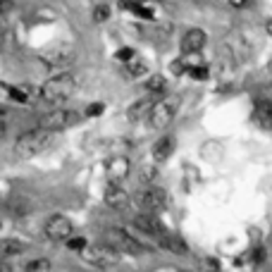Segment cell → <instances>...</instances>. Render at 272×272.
<instances>
[{
  "label": "cell",
  "instance_id": "obj_17",
  "mask_svg": "<svg viewBox=\"0 0 272 272\" xmlns=\"http://www.w3.org/2000/svg\"><path fill=\"white\" fill-rule=\"evenodd\" d=\"M146 91L151 96H163L165 91H167V79H165L163 74H151L146 79Z\"/></svg>",
  "mask_w": 272,
  "mask_h": 272
},
{
  "label": "cell",
  "instance_id": "obj_12",
  "mask_svg": "<svg viewBox=\"0 0 272 272\" xmlns=\"http://www.w3.org/2000/svg\"><path fill=\"white\" fill-rule=\"evenodd\" d=\"M208 36H206V31L203 29H189L184 36H181V53L184 55H196L198 50H203V45H206Z\"/></svg>",
  "mask_w": 272,
  "mask_h": 272
},
{
  "label": "cell",
  "instance_id": "obj_26",
  "mask_svg": "<svg viewBox=\"0 0 272 272\" xmlns=\"http://www.w3.org/2000/svg\"><path fill=\"white\" fill-rule=\"evenodd\" d=\"M158 177V170H155L153 165H144L141 167V181H144L146 186H151V181Z\"/></svg>",
  "mask_w": 272,
  "mask_h": 272
},
{
  "label": "cell",
  "instance_id": "obj_9",
  "mask_svg": "<svg viewBox=\"0 0 272 272\" xmlns=\"http://www.w3.org/2000/svg\"><path fill=\"white\" fill-rule=\"evenodd\" d=\"M43 234L50 241H70L72 239V220L64 215H50L43 225Z\"/></svg>",
  "mask_w": 272,
  "mask_h": 272
},
{
  "label": "cell",
  "instance_id": "obj_5",
  "mask_svg": "<svg viewBox=\"0 0 272 272\" xmlns=\"http://www.w3.org/2000/svg\"><path fill=\"white\" fill-rule=\"evenodd\" d=\"M82 255H84V260L89 265H93L96 270H112L119 260V253H115L105 244H89Z\"/></svg>",
  "mask_w": 272,
  "mask_h": 272
},
{
  "label": "cell",
  "instance_id": "obj_35",
  "mask_svg": "<svg viewBox=\"0 0 272 272\" xmlns=\"http://www.w3.org/2000/svg\"><path fill=\"white\" fill-rule=\"evenodd\" d=\"M5 41V24H3V19H0V43Z\"/></svg>",
  "mask_w": 272,
  "mask_h": 272
},
{
  "label": "cell",
  "instance_id": "obj_4",
  "mask_svg": "<svg viewBox=\"0 0 272 272\" xmlns=\"http://www.w3.org/2000/svg\"><path fill=\"white\" fill-rule=\"evenodd\" d=\"M134 203L144 210L146 215H155L167 206V193L158 186H144L134 193Z\"/></svg>",
  "mask_w": 272,
  "mask_h": 272
},
{
  "label": "cell",
  "instance_id": "obj_6",
  "mask_svg": "<svg viewBox=\"0 0 272 272\" xmlns=\"http://www.w3.org/2000/svg\"><path fill=\"white\" fill-rule=\"evenodd\" d=\"M177 108H179V98H174V96L158 100L153 105V110H151V115H148V124L153 129L170 127V122H172L174 115H177Z\"/></svg>",
  "mask_w": 272,
  "mask_h": 272
},
{
  "label": "cell",
  "instance_id": "obj_7",
  "mask_svg": "<svg viewBox=\"0 0 272 272\" xmlns=\"http://www.w3.org/2000/svg\"><path fill=\"white\" fill-rule=\"evenodd\" d=\"M103 239H105V246L112 248L115 253H139L141 251V244L124 229H105Z\"/></svg>",
  "mask_w": 272,
  "mask_h": 272
},
{
  "label": "cell",
  "instance_id": "obj_25",
  "mask_svg": "<svg viewBox=\"0 0 272 272\" xmlns=\"http://www.w3.org/2000/svg\"><path fill=\"white\" fill-rule=\"evenodd\" d=\"M86 246H89V241H86L84 236H72V239L67 241V248H70V251H79V253L86 251Z\"/></svg>",
  "mask_w": 272,
  "mask_h": 272
},
{
  "label": "cell",
  "instance_id": "obj_29",
  "mask_svg": "<svg viewBox=\"0 0 272 272\" xmlns=\"http://www.w3.org/2000/svg\"><path fill=\"white\" fill-rule=\"evenodd\" d=\"M103 110H105L103 103H91L86 108V117H98V115H103Z\"/></svg>",
  "mask_w": 272,
  "mask_h": 272
},
{
  "label": "cell",
  "instance_id": "obj_8",
  "mask_svg": "<svg viewBox=\"0 0 272 272\" xmlns=\"http://www.w3.org/2000/svg\"><path fill=\"white\" fill-rule=\"evenodd\" d=\"M41 57V62L45 67H50V70H64V67H70V64L77 60V50H74L72 45H55V48H48L43 53L38 55Z\"/></svg>",
  "mask_w": 272,
  "mask_h": 272
},
{
  "label": "cell",
  "instance_id": "obj_33",
  "mask_svg": "<svg viewBox=\"0 0 272 272\" xmlns=\"http://www.w3.org/2000/svg\"><path fill=\"white\" fill-rule=\"evenodd\" d=\"M5 134H8V122H5V117L0 115V139H3Z\"/></svg>",
  "mask_w": 272,
  "mask_h": 272
},
{
  "label": "cell",
  "instance_id": "obj_20",
  "mask_svg": "<svg viewBox=\"0 0 272 272\" xmlns=\"http://www.w3.org/2000/svg\"><path fill=\"white\" fill-rule=\"evenodd\" d=\"M158 244L163 246V248H167V251H174V253H186V246L181 244L179 239H174V236L170 234H165L158 239Z\"/></svg>",
  "mask_w": 272,
  "mask_h": 272
},
{
  "label": "cell",
  "instance_id": "obj_36",
  "mask_svg": "<svg viewBox=\"0 0 272 272\" xmlns=\"http://www.w3.org/2000/svg\"><path fill=\"white\" fill-rule=\"evenodd\" d=\"M0 272H12V267H10L8 263H3V260H0Z\"/></svg>",
  "mask_w": 272,
  "mask_h": 272
},
{
  "label": "cell",
  "instance_id": "obj_23",
  "mask_svg": "<svg viewBox=\"0 0 272 272\" xmlns=\"http://www.w3.org/2000/svg\"><path fill=\"white\" fill-rule=\"evenodd\" d=\"M24 272H50V260L48 258H34L24 265Z\"/></svg>",
  "mask_w": 272,
  "mask_h": 272
},
{
  "label": "cell",
  "instance_id": "obj_37",
  "mask_svg": "<svg viewBox=\"0 0 272 272\" xmlns=\"http://www.w3.org/2000/svg\"><path fill=\"white\" fill-rule=\"evenodd\" d=\"M265 31H267V34H270V36H272V17L267 19V22H265Z\"/></svg>",
  "mask_w": 272,
  "mask_h": 272
},
{
  "label": "cell",
  "instance_id": "obj_28",
  "mask_svg": "<svg viewBox=\"0 0 272 272\" xmlns=\"http://www.w3.org/2000/svg\"><path fill=\"white\" fill-rule=\"evenodd\" d=\"M134 57H136L134 48H119L117 50V60H122V62H131Z\"/></svg>",
  "mask_w": 272,
  "mask_h": 272
},
{
  "label": "cell",
  "instance_id": "obj_21",
  "mask_svg": "<svg viewBox=\"0 0 272 272\" xmlns=\"http://www.w3.org/2000/svg\"><path fill=\"white\" fill-rule=\"evenodd\" d=\"M108 17H110V5L108 3H96V5L91 8V19H93L96 24L108 22Z\"/></svg>",
  "mask_w": 272,
  "mask_h": 272
},
{
  "label": "cell",
  "instance_id": "obj_30",
  "mask_svg": "<svg viewBox=\"0 0 272 272\" xmlns=\"http://www.w3.org/2000/svg\"><path fill=\"white\" fill-rule=\"evenodd\" d=\"M263 258H265L263 248H258V251H253V253H251V260H253V263H263Z\"/></svg>",
  "mask_w": 272,
  "mask_h": 272
},
{
  "label": "cell",
  "instance_id": "obj_24",
  "mask_svg": "<svg viewBox=\"0 0 272 272\" xmlns=\"http://www.w3.org/2000/svg\"><path fill=\"white\" fill-rule=\"evenodd\" d=\"M124 8L131 10V12H136L139 17L153 19V8H146V5H139V3H124Z\"/></svg>",
  "mask_w": 272,
  "mask_h": 272
},
{
  "label": "cell",
  "instance_id": "obj_18",
  "mask_svg": "<svg viewBox=\"0 0 272 272\" xmlns=\"http://www.w3.org/2000/svg\"><path fill=\"white\" fill-rule=\"evenodd\" d=\"M153 100L151 98H144V100H139V103H134L131 108H129L127 112V117L129 119H139V117H144V115H151V110H153Z\"/></svg>",
  "mask_w": 272,
  "mask_h": 272
},
{
  "label": "cell",
  "instance_id": "obj_34",
  "mask_svg": "<svg viewBox=\"0 0 272 272\" xmlns=\"http://www.w3.org/2000/svg\"><path fill=\"white\" fill-rule=\"evenodd\" d=\"M206 267H210V270H220V263L218 260H213V258H208V260H206Z\"/></svg>",
  "mask_w": 272,
  "mask_h": 272
},
{
  "label": "cell",
  "instance_id": "obj_27",
  "mask_svg": "<svg viewBox=\"0 0 272 272\" xmlns=\"http://www.w3.org/2000/svg\"><path fill=\"white\" fill-rule=\"evenodd\" d=\"M189 77L191 79H200V82H203V79H208L210 77L208 67H198V64H196V67H189Z\"/></svg>",
  "mask_w": 272,
  "mask_h": 272
},
{
  "label": "cell",
  "instance_id": "obj_14",
  "mask_svg": "<svg viewBox=\"0 0 272 272\" xmlns=\"http://www.w3.org/2000/svg\"><path fill=\"white\" fill-rule=\"evenodd\" d=\"M253 122L260 129L270 131L272 129V100L270 98H258L253 105Z\"/></svg>",
  "mask_w": 272,
  "mask_h": 272
},
{
  "label": "cell",
  "instance_id": "obj_10",
  "mask_svg": "<svg viewBox=\"0 0 272 272\" xmlns=\"http://www.w3.org/2000/svg\"><path fill=\"white\" fill-rule=\"evenodd\" d=\"M103 200H105V206L112 210H127L131 196H129V191L122 189L119 184H108V186H105V193H103Z\"/></svg>",
  "mask_w": 272,
  "mask_h": 272
},
{
  "label": "cell",
  "instance_id": "obj_19",
  "mask_svg": "<svg viewBox=\"0 0 272 272\" xmlns=\"http://www.w3.org/2000/svg\"><path fill=\"white\" fill-rule=\"evenodd\" d=\"M148 72V67H146V62H141V60H131V62L124 64V74H127L129 79H139V77H144V74Z\"/></svg>",
  "mask_w": 272,
  "mask_h": 272
},
{
  "label": "cell",
  "instance_id": "obj_2",
  "mask_svg": "<svg viewBox=\"0 0 272 272\" xmlns=\"http://www.w3.org/2000/svg\"><path fill=\"white\" fill-rule=\"evenodd\" d=\"M74 91H77V77L72 72H60L41 86V98L45 103H62Z\"/></svg>",
  "mask_w": 272,
  "mask_h": 272
},
{
  "label": "cell",
  "instance_id": "obj_38",
  "mask_svg": "<svg viewBox=\"0 0 272 272\" xmlns=\"http://www.w3.org/2000/svg\"><path fill=\"white\" fill-rule=\"evenodd\" d=\"M270 89H272V84H270Z\"/></svg>",
  "mask_w": 272,
  "mask_h": 272
},
{
  "label": "cell",
  "instance_id": "obj_13",
  "mask_svg": "<svg viewBox=\"0 0 272 272\" xmlns=\"http://www.w3.org/2000/svg\"><path fill=\"white\" fill-rule=\"evenodd\" d=\"M134 227H136V229H141L144 234L155 236V239H160V236L167 234V229L163 227V222L155 218V215H146V213L136 215V218H134Z\"/></svg>",
  "mask_w": 272,
  "mask_h": 272
},
{
  "label": "cell",
  "instance_id": "obj_31",
  "mask_svg": "<svg viewBox=\"0 0 272 272\" xmlns=\"http://www.w3.org/2000/svg\"><path fill=\"white\" fill-rule=\"evenodd\" d=\"M12 8H15V3H5V0H0V17H3L5 12H10Z\"/></svg>",
  "mask_w": 272,
  "mask_h": 272
},
{
  "label": "cell",
  "instance_id": "obj_1",
  "mask_svg": "<svg viewBox=\"0 0 272 272\" xmlns=\"http://www.w3.org/2000/svg\"><path fill=\"white\" fill-rule=\"evenodd\" d=\"M55 141V134L50 131H43V129H31V131H24V134L17 136L15 141V155L19 160H31L36 155L45 153Z\"/></svg>",
  "mask_w": 272,
  "mask_h": 272
},
{
  "label": "cell",
  "instance_id": "obj_32",
  "mask_svg": "<svg viewBox=\"0 0 272 272\" xmlns=\"http://www.w3.org/2000/svg\"><path fill=\"white\" fill-rule=\"evenodd\" d=\"M234 10H244V8H251V3H244V0H234V3H229Z\"/></svg>",
  "mask_w": 272,
  "mask_h": 272
},
{
  "label": "cell",
  "instance_id": "obj_15",
  "mask_svg": "<svg viewBox=\"0 0 272 272\" xmlns=\"http://www.w3.org/2000/svg\"><path fill=\"white\" fill-rule=\"evenodd\" d=\"M172 153H174V139L172 136H160V139L153 144V151H151L155 163H165Z\"/></svg>",
  "mask_w": 272,
  "mask_h": 272
},
{
  "label": "cell",
  "instance_id": "obj_3",
  "mask_svg": "<svg viewBox=\"0 0 272 272\" xmlns=\"http://www.w3.org/2000/svg\"><path fill=\"white\" fill-rule=\"evenodd\" d=\"M79 112H74V110H67V108H55L50 112H45L43 117L38 119V129H43V131H64V129L74 127L77 122H79Z\"/></svg>",
  "mask_w": 272,
  "mask_h": 272
},
{
  "label": "cell",
  "instance_id": "obj_22",
  "mask_svg": "<svg viewBox=\"0 0 272 272\" xmlns=\"http://www.w3.org/2000/svg\"><path fill=\"white\" fill-rule=\"evenodd\" d=\"M10 96H12L15 100H19V103H27V100L34 96V89L27 86V84H22V86H12V89H10Z\"/></svg>",
  "mask_w": 272,
  "mask_h": 272
},
{
  "label": "cell",
  "instance_id": "obj_11",
  "mask_svg": "<svg viewBox=\"0 0 272 272\" xmlns=\"http://www.w3.org/2000/svg\"><path fill=\"white\" fill-rule=\"evenodd\" d=\"M108 179L110 184H119V181H124L129 177V172H131V163H129V158H124V155H112L108 160Z\"/></svg>",
  "mask_w": 272,
  "mask_h": 272
},
{
  "label": "cell",
  "instance_id": "obj_16",
  "mask_svg": "<svg viewBox=\"0 0 272 272\" xmlns=\"http://www.w3.org/2000/svg\"><path fill=\"white\" fill-rule=\"evenodd\" d=\"M22 251H27L22 239H0V255H19Z\"/></svg>",
  "mask_w": 272,
  "mask_h": 272
}]
</instances>
